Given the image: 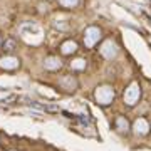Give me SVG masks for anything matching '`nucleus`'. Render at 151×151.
Returning <instances> with one entry per match:
<instances>
[{
    "instance_id": "obj_1",
    "label": "nucleus",
    "mask_w": 151,
    "mask_h": 151,
    "mask_svg": "<svg viewBox=\"0 0 151 151\" xmlns=\"http://www.w3.org/2000/svg\"><path fill=\"white\" fill-rule=\"evenodd\" d=\"M99 37H101V32H99V29L96 27H89L84 32V42H86V45H94L96 44V40H99Z\"/></svg>"
},
{
    "instance_id": "obj_3",
    "label": "nucleus",
    "mask_w": 151,
    "mask_h": 151,
    "mask_svg": "<svg viewBox=\"0 0 151 151\" xmlns=\"http://www.w3.org/2000/svg\"><path fill=\"white\" fill-rule=\"evenodd\" d=\"M0 65L5 67V69H15L17 65H19V60L15 57H2L0 59Z\"/></svg>"
},
{
    "instance_id": "obj_8",
    "label": "nucleus",
    "mask_w": 151,
    "mask_h": 151,
    "mask_svg": "<svg viewBox=\"0 0 151 151\" xmlns=\"http://www.w3.org/2000/svg\"><path fill=\"white\" fill-rule=\"evenodd\" d=\"M72 65H74V67H77V69H82V67H84V65H86V64H84V60L77 59V60H76V62H74V64H72Z\"/></svg>"
},
{
    "instance_id": "obj_2",
    "label": "nucleus",
    "mask_w": 151,
    "mask_h": 151,
    "mask_svg": "<svg viewBox=\"0 0 151 151\" xmlns=\"http://www.w3.org/2000/svg\"><path fill=\"white\" fill-rule=\"evenodd\" d=\"M111 97H113V91L109 87H101L97 91V99L101 101V104H108Z\"/></svg>"
},
{
    "instance_id": "obj_5",
    "label": "nucleus",
    "mask_w": 151,
    "mask_h": 151,
    "mask_svg": "<svg viewBox=\"0 0 151 151\" xmlns=\"http://www.w3.org/2000/svg\"><path fill=\"white\" fill-rule=\"evenodd\" d=\"M45 67L47 69H57V67H60V62L55 57H49V59H45Z\"/></svg>"
},
{
    "instance_id": "obj_7",
    "label": "nucleus",
    "mask_w": 151,
    "mask_h": 151,
    "mask_svg": "<svg viewBox=\"0 0 151 151\" xmlns=\"http://www.w3.org/2000/svg\"><path fill=\"white\" fill-rule=\"evenodd\" d=\"M4 47H9L7 50H14V47H15V42H14V40H7Z\"/></svg>"
},
{
    "instance_id": "obj_6",
    "label": "nucleus",
    "mask_w": 151,
    "mask_h": 151,
    "mask_svg": "<svg viewBox=\"0 0 151 151\" xmlns=\"http://www.w3.org/2000/svg\"><path fill=\"white\" fill-rule=\"evenodd\" d=\"M60 4H62V5H65V7H72V5H76V4H77V0H60Z\"/></svg>"
},
{
    "instance_id": "obj_4",
    "label": "nucleus",
    "mask_w": 151,
    "mask_h": 151,
    "mask_svg": "<svg viewBox=\"0 0 151 151\" xmlns=\"http://www.w3.org/2000/svg\"><path fill=\"white\" fill-rule=\"evenodd\" d=\"M62 54H70V52H74L76 49H77V45H76V42H72V40H69V42H64L62 44Z\"/></svg>"
}]
</instances>
